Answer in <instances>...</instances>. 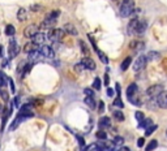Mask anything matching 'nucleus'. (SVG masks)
I'll use <instances>...</instances> for the list:
<instances>
[{
    "label": "nucleus",
    "mask_w": 167,
    "mask_h": 151,
    "mask_svg": "<svg viewBox=\"0 0 167 151\" xmlns=\"http://www.w3.org/2000/svg\"><path fill=\"white\" fill-rule=\"evenodd\" d=\"M133 10H134V3L132 0H123L122 5H120V16L122 17H129L131 14H133Z\"/></svg>",
    "instance_id": "nucleus-1"
},
{
    "label": "nucleus",
    "mask_w": 167,
    "mask_h": 151,
    "mask_svg": "<svg viewBox=\"0 0 167 151\" xmlns=\"http://www.w3.org/2000/svg\"><path fill=\"white\" fill-rule=\"evenodd\" d=\"M59 16H60V12H59V10H54V12L48 13L47 16H46L45 21H43V26H45V27H52V26H54V25L56 24V21H58Z\"/></svg>",
    "instance_id": "nucleus-2"
},
{
    "label": "nucleus",
    "mask_w": 167,
    "mask_h": 151,
    "mask_svg": "<svg viewBox=\"0 0 167 151\" xmlns=\"http://www.w3.org/2000/svg\"><path fill=\"white\" fill-rule=\"evenodd\" d=\"M64 35H65V31H64L63 29H52V30L48 33L47 38H48L51 42L58 43V42H60V41H62V39L64 38Z\"/></svg>",
    "instance_id": "nucleus-3"
},
{
    "label": "nucleus",
    "mask_w": 167,
    "mask_h": 151,
    "mask_svg": "<svg viewBox=\"0 0 167 151\" xmlns=\"http://www.w3.org/2000/svg\"><path fill=\"white\" fill-rule=\"evenodd\" d=\"M163 91H165L163 85H153L146 90V94L150 99H155V98H158L159 94H162Z\"/></svg>",
    "instance_id": "nucleus-4"
},
{
    "label": "nucleus",
    "mask_w": 167,
    "mask_h": 151,
    "mask_svg": "<svg viewBox=\"0 0 167 151\" xmlns=\"http://www.w3.org/2000/svg\"><path fill=\"white\" fill-rule=\"evenodd\" d=\"M19 53H20V47H19V44H17V42L12 38V39H10V42H9V46H8L9 59H13V57H16Z\"/></svg>",
    "instance_id": "nucleus-5"
},
{
    "label": "nucleus",
    "mask_w": 167,
    "mask_h": 151,
    "mask_svg": "<svg viewBox=\"0 0 167 151\" xmlns=\"http://www.w3.org/2000/svg\"><path fill=\"white\" fill-rule=\"evenodd\" d=\"M146 56L145 55H140L136 59V61H134V64H133V70L134 72H140V70H143L144 68H145V65H146Z\"/></svg>",
    "instance_id": "nucleus-6"
},
{
    "label": "nucleus",
    "mask_w": 167,
    "mask_h": 151,
    "mask_svg": "<svg viewBox=\"0 0 167 151\" xmlns=\"http://www.w3.org/2000/svg\"><path fill=\"white\" fill-rule=\"evenodd\" d=\"M38 33H39V27H38L37 25H29V26H26L24 30V35L26 38H30V39H33Z\"/></svg>",
    "instance_id": "nucleus-7"
},
{
    "label": "nucleus",
    "mask_w": 167,
    "mask_h": 151,
    "mask_svg": "<svg viewBox=\"0 0 167 151\" xmlns=\"http://www.w3.org/2000/svg\"><path fill=\"white\" fill-rule=\"evenodd\" d=\"M39 51L42 53V56L43 57H48V59H52V57L55 56V51L52 50L50 46L47 44H45V46H42V47L39 48Z\"/></svg>",
    "instance_id": "nucleus-8"
},
{
    "label": "nucleus",
    "mask_w": 167,
    "mask_h": 151,
    "mask_svg": "<svg viewBox=\"0 0 167 151\" xmlns=\"http://www.w3.org/2000/svg\"><path fill=\"white\" fill-rule=\"evenodd\" d=\"M81 63H82V65L85 67V69H89V70H94L97 65H95V61L91 57H84L82 60H81Z\"/></svg>",
    "instance_id": "nucleus-9"
},
{
    "label": "nucleus",
    "mask_w": 167,
    "mask_h": 151,
    "mask_svg": "<svg viewBox=\"0 0 167 151\" xmlns=\"http://www.w3.org/2000/svg\"><path fill=\"white\" fill-rule=\"evenodd\" d=\"M138 21H140L138 19H132V20H131V22L128 24V27H127V30H128V34H129V35H136Z\"/></svg>",
    "instance_id": "nucleus-10"
},
{
    "label": "nucleus",
    "mask_w": 167,
    "mask_h": 151,
    "mask_svg": "<svg viewBox=\"0 0 167 151\" xmlns=\"http://www.w3.org/2000/svg\"><path fill=\"white\" fill-rule=\"evenodd\" d=\"M157 104L161 107V108L167 110V91L166 90L162 93V94H159V96L157 98Z\"/></svg>",
    "instance_id": "nucleus-11"
},
{
    "label": "nucleus",
    "mask_w": 167,
    "mask_h": 151,
    "mask_svg": "<svg viewBox=\"0 0 167 151\" xmlns=\"http://www.w3.org/2000/svg\"><path fill=\"white\" fill-rule=\"evenodd\" d=\"M129 47L132 48L134 52H140V51H143V50L145 48V44H144L143 42H140V41H133L129 44Z\"/></svg>",
    "instance_id": "nucleus-12"
},
{
    "label": "nucleus",
    "mask_w": 167,
    "mask_h": 151,
    "mask_svg": "<svg viewBox=\"0 0 167 151\" xmlns=\"http://www.w3.org/2000/svg\"><path fill=\"white\" fill-rule=\"evenodd\" d=\"M38 44H35L34 42H29V43H26L25 44V47H24V51L29 55V53H31V52H34V51H38Z\"/></svg>",
    "instance_id": "nucleus-13"
},
{
    "label": "nucleus",
    "mask_w": 167,
    "mask_h": 151,
    "mask_svg": "<svg viewBox=\"0 0 167 151\" xmlns=\"http://www.w3.org/2000/svg\"><path fill=\"white\" fill-rule=\"evenodd\" d=\"M111 127V120H110V117H101L99 118V128H101V130H103L106 128H110Z\"/></svg>",
    "instance_id": "nucleus-14"
},
{
    "label": "nucleus",
    "mask_w": 167,
    "mask_h": 151,
    "mask_svg": "<svg viewBox=\"0 0 167 151\" xmlns=\"http://www.w3.org/2000/svg\"><path fill=\"white\" fill-rule=\"evenodd\" d=\"M42 57H43V56H42V53H41L39 50H38V51H34V52L29 53V63L33 64L34 61H39Z\"/></svg>",
    "instance_id": "nucleus-15"
},
{
    "label": "nucleus",
    "mask_w": 167,
    "mask_h": 151,
    "mask_svg": "<svg viewBox=\"0 0 167 151\" xmlns=\"http://www.w3.org/2000/svg\"><path fill=\"white\" fill-rule=\"evenodd\" d=\"M46 39H47V35H45L43 33H38V34L33 38V42L35 43V44L39 46V44H43Z\"/></svg>",
    "instance_id": "nucleus-16"
},
{
    "label": "nucleus",
    "mask_w": 167,
    "mask_h": 151,
    "mask_svg": "<svg viewBox=\"0 0 167 151\" xmlns=\"http://www.w3.org/2000/svg\"><path fill=\"white\" fill-rule=\"evenodd\" d=\"M129 102L132 103V104H134V106H137V107H140L141 104H143L144 102H143V98H141V95H137V94H134V95H132V96H129Z\"/></svg>",
    "instance_id": "nucleus-17"
},
{
    "label": "nucleus",
    "mask_w": 167,
    "mask_h": 151,
    "mask_svg": "<svg viewBox=\"0 0 167 151\" xmlns=\"http://www.w3.org/2000/svg\"><path fill=\"white\" fill-rule=\"evenodd\" d=\"M63 30L65 31V33H68L71 35H77V29L73 26V24H65L63 27Z\"/></svg>",
    "instance_id": "nucleus-18"
},
{
    "label": "nucleus",
    "mask_w": 167,
    "mask_h": 151,
    "mask_svg": "<svg viewBox=\"0 0 167 151\" xmlns=\"http://www.w3.org/2000/svg\"><path fill=\"white\" fill-rule=\"evenodd\" d=\"M137 85L136 84H131L129 86H128V89H127V96L129 98V96H132V95H134L137 93Z\"/></svg>",
    "instance_id": "nucleus-19"
},
{
    "label": "nucleus",
    "mask_w": 167,
    "mask_h": 151,
    "mask_svg": "<svg viewBox=\"0 0 167 151\" xmlns=\"http://www.w3.org/2000/svg\"><path fill=\"white\" fill-rule=\"evenodd\" d=\"M85 104L90 107L91 110H95V107H97V103H95V100H94V96H86V98H85Z\"/></svg>",
    "instance_id": "nucleus-20"
},
{
    "label": "nucleus",
    "mask_w": 167,
    "mask_h": 151,
    "mask_svg": "<svg viewBox=\"0 0 167 151\" xmlns=\"http://www.w3.org/2000/svg\"><path fill=\"white\" fill-rule=\"evenodd\" d=\"M17 19H19V21H21V22H24V21H26V19H27L26 9H24V8H20V9H19V13H17Z\"/></svg>",
    "instance_id": "nucleus-21"
},
{
    "label": "nucleus",
    "mask_w": 167,
    "mask_h": 151,
    "mask_svg": "<svg viewBox=\"0 0 167 151\" xmlns=\"http://www.w3.org/2000/svg\"><path fill=\"white\" fill-rule=\"evenodd\" d=\"M159 52H157V51H150L148 53V56H146V60L148 61H154V60H158L159 59Z\"/></svg>",
    "instance_id": "nucleus-22"
},
{
    "label": "nucleus",
    "mask_w": 167,
    "mask_h": 151,
    "mask_svg": "<svg viewBox=\"0 0 167 151\" xmlns=\"http://www.w3.org/2000/svg\"><path fill=\"white\" fill-rule=\"evenodd\" d=\"M146 29V22L145 21H138V25H137V31H136V35H141L145 31Z\"/></svg>",
    "instance_id": "nucleus-23"
},
{
    "label": "nucleus",
    "mask_w": 167,
    "mask_h": 151,
    "mask_svg": "<svg viewBox=\"0 0 167 151\" xmlns=\"http://www.w3.org/2000/svg\"><path fill=\"white\" fill-rule=\"evenodd\" d=\"M4 33H5V35H8V37H13V35L16 34V29L13 25H7Z\"/></svg>",
    "instance_id": "nucleus-24"
},
{
    "label": "nucleus",
    "mask_w": 167,
    "mask_h": 151,
    "mask_svg": "<svg viewBox=\"0 0 167 151\" xmlns=\"http://www.w3.org/2000/svg\"><path fill=\"white\" fill-rule=\"evenodd\" d=\"M150 125H153V121H151V118H144L143 121H141L140 124H138V128H143V129H146V128H149Z\"/></svg>",
    "instance_id": "nucleus-25"
},
{
    "label": "nucleus",
    "mask_w": 167,
    "mask_h": 151,
    "mask_svg": "<svg viewBox=\"0 0 167 151\" xmlns=\"http://www.w3.org/2000/svg\"><path fill=\"white\" fill-rule=\"evenodd\" d=\"M79 46L81 48V52H82V55H85V57H88L90 53H89V48L86 47V44H85L84 41H79Z\"/></svg>",
    "instance_id": "nucleus-26"
},
{
    "label": "nucleus",
    "mask_w": 167,
    "mask_h": 151,
    "mask_svg": "<svg viewBox=\"0 0 167 151\" xmlns=\"http://www.w3.org/2000/svg\"><path fill=\"white\" fill-rule=\"evenodd\" d=\"M131 63H132V57L131 56H128V57H125V59H124V61L122 63V70L124 72V70H127L128 68H129V65H131Z\"/></svg>",
    "instance_id": "nucleus-27"
},
{
    "label": "nucleus",
    "mask_w": 167,
    "mask_h": 151,
    "mask_svg": "<svg viewBox=\"0 0 167 151\" xmlns=\"http://www.w3.org/2000/svg\"><path fill=\"white\" fill-rule=\"evenodd\" d=\"M157 146H158L157 139H151V142L148 143V146H146V149H145V151H153V150L157 149Z\"/></svg>",
    "instance_id": "nucleus-28"
},
{
    "label": "nucleus",
    "mask_w": 167,
    "mask_h": 151,
    "mask_svg": "<svg viewBox=\"0 0 167 151\" xmlns=\"http://www.w3.org/2000/svg\"><path fill=\"white\" fill-rule=\"evenodd\" d=\"M112 116L115 117L118 121H124V118H125V117H124V113L120 112V111H115V112L112 113Z\"/></svg>",
    "instance_id": "nucleus-29"
},
{
    "label": "nucleus",
    "mask_w": 167,
    "mask_h": 151,
    "mask_svg": "<svg viewBox=\"0 0 167 151\" xmlns=\"http://www.w3.org/2000/svg\"><path fill=\"white\" fill-rule=\"evenodd\" d=\"M114 106L115 107H118V108H123L124 107V103H123V100L120 96H116L115 100H114Z\"/></svg>",
    "instance_id": "nucleus-30"
},
{
    "label": "nucleus",
    "mask_w": 167,
    "mask_h": 151,
    "mask_svg": "<svg viewBox=\"0 0 167 151\" xmlns=\"http://www.w3.org/2000/svg\"><path fill=\"white\" fill-rule=\"evenodd\" d=\"M134 117H136V120L138 123H141L145 118V115H144V112H141V111H136V112H134Z\"/></svg>",
    "instance_id": "nucleus-31"
},
{
    "label": "nucleus",
    "mask_w": 167,
    "mask_h": 151,
    "mask_svg": "<svg viewBox=\"0 0 167 151\" xmlns=\"http://www.w3.org/2000/svg\"><path fill=\"white\" fill-rule=\"evenodd\" d=\"M101 86H102V81L99 80V78H94V81H93V89L94 90H99L101 89Z\"/></svg>",
    "instance_id": "nucleus-32"
},
{
    "label": "nucleus",
    "mask_w": 167,
    "mask_h": 151,
    "mask_svg": "<svg viewBox=\"0 0 167 151\" xmlns=\"http://www.w3.org/2000/svg\"><path fill=\"white\" fill-rule=\"evenodd\" d=\"M26 61H21L19 64V68H17V73L19 74H24V70H25V67H26Z\"/></svg>",
    "instance_id": "nucleus-33"
},
{
    "label": "nucleus",
    "mask_w": 167,
    "mask_h": 151,
    "mask_svg": "<svg viewBox=\"0 0 167 151\" xmlns=\"http://www.w3.org/2000/svg\"><path fill=\"white\" fill-rule=\"evenodd\" d=\"M21 121H22V120H21L20 117H16V118H15V121H13V123H12V125H10V130H15V129H16V128L20 125V123H21Z\"/></svg>",
    "instance_id": "nucleus-34"
},
{
    "label": "nucleus",
    "mask_w": 167,
    "mask_h": 151,
    "mask_svg": "<svg viewBox=\"0 0 167 151\" xmlns=\"http://www.w3.org/2000/svg\"><path fill=\"white\" fill-rule=\"evenodd\" d=\"M95 135H97V138H99L101 141H105V139L107 138V134H106V133H105L103 130H98V132H97V134H95Z\"/></svg>",
    "instance_id": "nucleus-35"
},
{
    "label": "nucleus",
    "mask_w": 167,
    "mask_h": 151,
    "mask_svg": "<svg viewBox=\"0 0 167 151\" xmlns=\"http://www.w3.org/2000/svg\"><path fill=\"white\" fill-rule=\"evenodd\" d=\"M158 127L157 125H150L149 128H146V132H145V135H150L151 133H154L155 132V129H157Z\"/></svg>",
    "instance_id": "nucleus-36"
},
{
    "label": "nucleus",
    "mask_w": 167,
    "mask_h": 151,
    "mask_svg": "<svg viewBox=\"0 0 167 151\" xmlns=\"http://www.w3.org/2000/svg\"><path fill=\"white\" fill-rule=\"evenodd\" d=\"M98 56H99V59L102 60V63H105V64H107L108 63V59H107V56L105 55L102 51H98Z\"/></svg>",
    "instance_id": "nucleus-37"
},
{
    "label": "nucleus",
    "mask_w": 167,
    "mask_h": 151,
    "mask_svg": "<svg viewBox=\"0 0 167 151\" xmlns=\"http://www.w3.org/2000/svg\"><path fill=\"white\" fill-rule=\"evenodd\" d=\"M124 143V139L122 137H115V139H114V145L116 146H122Z\"/></svg>",
    "instance_id": "nucleus-38"
},
{
    "label": "nucleus",
    "mask_w": 167,
    "mask_h": 151,
    "mask_svg": "<svg viewBox=\"0 0 167 151\" xmlns=\"http://www.w3.org/2000/svg\"><path fill=\"white\" fill-rule=\"evenodd\" d=\"M0 95H1V99L3 100H8V93L4 91L3 89H0Z\"/></svg>",
    "instance_id": "nucleus-39"
},
{
    "label": "nucleus",
    "mask_w": 167,
    "mask_h": 151,
    "mask_svg": "<svg viewBox=\"0 0 167 151\" xmlns=\"http://www.w3.org/2000/svg\"><path fill=\"white\" fill-rule=\"evenodd\" d=\"M74 69H76L77 72H82V70L85 69V67L82 65V63L80 61V63H77V64H76V67H74Z\"/></svg>",
    "instance_id": "nucleus-40"
},
{
    "label": "nucleus",
    "mask_w": 167,
    "mask_h": 151,
    "mask_svg": "<svg viewBox=\"0 0 167 151\" xmlns=\"http://www.w3.org/2000/svg\"><path fill=\"white\" fill-rule=\"evenodd\" d=\"M98 111H99V113H103V111H105V103L102 102V100H99V107H98Z\"/></svg>",
    "instance_id": "nucleus-41"
},
{
    "label": "nucleus",
    "mask_w": 167,
    "mask_h": 151,
    "mask_svg": "<svg viewBox=\"0 0 167 151\" xmlns=\"http://www.w3.org/2000/svg\"><path fill=\"white\" fill-rule=\"evenodd\" d=\"M84 93L86 94V96H94V91L91 89H85Z\"/></svg>",
    "instance_id": "nucleus-42"
},
{
    "label": "nucleus",
    "mask_w": 167,
    "mask_h": 151,
    "mask_svg": "<svg viewBox=\"0 0 167 151\" xmlns=\"http://www.w3.org/2000/svg\"><path fill=\"white\" fill-rule=\"evenodd\" d=\"M8 82H9V86H10V91H12L13 94H15V93H16V89H15V84H13V81L10 80V78L8 80Z\"/></svg>",
    "instance_id": "nucleus-43"
},
{
    "label": "nucleus",
    "mask_w": 167,
    "mask_h": 151,
    "mask_svg": "<svg viewBox=\"0 0 167 151\" xmlns=\"http://www.w3.org/2000/svg\"><path fill=\"white\" fill-rule=\"evenodd\" d=\"M77 141H79L80 146L82 147V150H84V147H85V142H84V138H82V137H77Z\"/></svg>",
    "instance_id": "nucleus-44"
},
{
    "label": "nucleus",
    "mask_w": 167,
    "mask_h": 151,
    "mask_svg": "<svg viewBox=\"0 0 167 151\" xmlns=\"http://www.w3.org/2000/svg\"><path fill=\"white\" fill-rule=\"evenodd\" d=\"M144 145H145V138H140V139L137 141V146H138V147H143Z\"/></svg>",
    "instance_id": "nucleus-45"
},
{
    "label": "nucleus",
    "mask_w": 167,
    "mask_h": 151,
    "mask_svg": "<svg viewBox=\"0 0 167 151\" xmlns=\"http://www.w3.org/2000/svg\"><path fill=\"white\" fill-rule=\"evenodd\" d=\"M115 90H116V93H118V96H120V93H122V87H120L119 84L115 85Z\"/></svg>",
    "instance_id": "nucleus-46"
},
{
    "label": "nucleus",
    "mask_w": 167,
    "mask_h": 151,
    "mask_svg": "<svg viewBox=\"0 0 167 151\" xmlns=\"http://www.w3.org/2000/svg\"><path fill=\"white\" fill-rule=\"evenodd\" d=\"M8 63H9V60L8 59H4V60H3V63H1V67L5 68L7 65H8Z\"/></svg>",
    "instance_id": "nucleus-47"
},
{
    "label": "nucleus",
    "mask_w": 167,
    "mask_h": 151,
    "mask_svg": "<svg viewBox=\"0 0 167 151\" xmlns=\"http://www.w3.org/2000/svg\"><path fill=\"white\" fill-rule=\"evenodd\" d=\"M107 95L108 96H114V90L112 89H110V87L107 89Z\"/></svg>",
    "instance_id": "nucleus-48"
},
{
    "label": "nucleus",
    "mask_w": 167,
    "mask_h": 151,
    "mask_svg": "<svg viewBox=\"0 0 167 151\" xmlns=\"http://www.w3.org/2000/svg\"><path fill=\"white\" fill-rule=\"evenodd\" d=\"M108 82H110V78H108V74H106L105 76V85L107 86L108 85Z\"/></svg>",
    "instance_id": "nucleus-49"
},
{
    "label": "nucleus",
    "mask_w": 167,
    "mask_h": 151,
    "mask_svg": "<svg viewBox=\"0 0 167 151\" xmlns=\"http://www.w3.org/2000/svg\"><path fill=\"white\" fill-rule=\"evenodd\" d=\"M118 151H131L128 147H125V146H123V147H120V149L118 150Z\"/></svg>",
    "instance_id": "nucleus-50"
},
{
    "label": "nucleus",
    "mask_w": 167,
    "mask_h": 151,
    "mask_svg": "<svg viewBox=\"0 0 167 151\" xmlns=\"http://www.w3.org/2000/svg\"><path fill=\"white\" fill-rule=\"evenodd\" d=\"M3 56V47H1V44H0V57Z\"/></svg>",
    "instance_id": "nucleus-51"
},
{
    "label": "nucleus",
    "mask_w": 167,
    "mask_h": 151,
    "mask_svg": "<svg viewBox=\"0 0 167 151\" xmlns=\"http://www.w3.org/2000/svg\"><path fill=\"white\" fill-rule=\"evenodd\" d=\"M166 135H167V130H166Z\"/></svg>",
    "instance_id": "nucleus-52"
},
{
    "label": "nucleus",
    "mask_w": 167,
    "mask_h": 151,
    "mask_svg": "<svg viewBox=\"0 0 167 151\" xmlns=\"http://www.w3.org/2000/svg\"><path fill=\"white\" fill-rule=\"evenodd\" d=\"M114 1H116V0H114Z\"/></svg>",
    "instance_id": "nucleus-53"
}]
</instances>
